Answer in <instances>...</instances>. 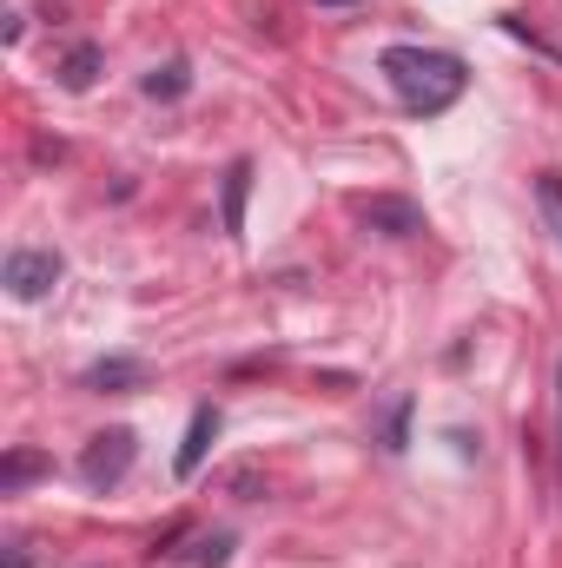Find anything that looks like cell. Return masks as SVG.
<instances>
[{
  "label": "cell",
  "instance_id": "2",
  "mask_svg": "<svg viewBox=\"0 0 562 568\" xmlns=\"http://www.w3.org/2000/svg\"><path fill=\"white\" fill-rule=\"evenodd\" d=\"M133 456H140V436H133V429H100V436L80 449V483H87V489H113V483L133 469Z\"/></svg>",
  "mask_w": 562,
  "mask_h": 568
},
{
  "label": "cell",
  "instance_id": "10",
  "mask_svg": "<svg viewBox=\"0 0 562 568\" xmlns=\"http://www.w3.org/2000/svg\"><path fill=\"white\" fill-rule=\"evenodd\" d=\"M536 205H543V225L562 245V172H536Z\"/></svg>",
  "mask_w": 562,
  "mask_h": 568
},
{
  "label": "cell",
  "instance_id": "12",
  "mask_svg": "<svg viewBox=\"0 0 562 568\" xmlns=\"http://www.w3.org/2000/svg\"><path fill=\"white\" fill-rule=\"evenodd\" d=\"M384 449L398 456V449H411V397H398L391 404V417H384Z\"/></svg>",
  "mask_w": 562,
  "mask_h": 568
},
{
  "label": "cell",
  "instance_id": "14",
  "mask_svg": "<svg viewBox=\"0 0 562 568\" xmlns=\"http://www.w3.org/2000/svg\"><path fill=\"white\" fill-rule=\"evenodd\" d=\"M556 463H562V364H556Z\"/></svg>",
  "mask_w": 562,
  "mask_h": 568
},
{
  "label": "cell",
  "instance_id": "3",
  "mask_svg": "<svg viewBox=\"0 0 562 568\" xmlns=\"http://www.w3.org/2000/svg\"><path fill=\"white\" fill-rule=\"evenodd\" d=\"M60 252H7V265H0V284H7V297H20V304H40L53 284H60Z\"/></svg>",
  "mask_w": 562,
  "mask_h": 568
},
{
  "label": "cell",
  "instance_id": "11",
  "mask_svg": "<svg viewBox=\"0 0 562 568\" xmlns=\"http://www.w3.org/2000/svg\"><path fill=\"white\" fill-rule=\"evenodd\" d=\"M47 469V456H33V449H13L7 463H0V489H20V483H33Z\"/></svg>",
  "mask_w": 562,
  "mask_h": 568
},
{
  "label": "cell",
  "instance_id": "16",
  "mask_svg": "<svg viewBox=\"0 0 562 568\" xmlns=\"http://www.w3.org/2000/svg\"><path fill=\"white\" fill-rule=\"evenodd\" d=\"M324 7H344V0H324Z\"/></svg>",
  "mask_w": 562,
  "mask_h": 568
},
{
  "label": "cell",
  "instance_id": "7",
  "mask_svg": "<svg viewBox=\"0 0 562 568\" xmlns=\"http://www.w3.org/2000/svg\"><path fill=\"white\" fill-rule=\"evenodd\" d=\"M145 377H152V371H145L140 357H100V364H87L80 384H87V390H145Z\"/></svg>",
  "mask_w": 562,
  "mask_h": 568
},
{
  "label": "cell",
  "instance_id": "15",
  "mask_svg": "<svg viewBox=\"0 0 562 568\" xmlns=\"http://www.w3.org/2000/svg\"><path fill=\"white\" fill-rule=\"evenodd\" d=\"M7 568H27V542H7Z\"/></svg>",
  "mask_w": 562,
  "mask_h": 568
},
{
  "label": "cell",
  "instance_id": "13",
  "mask_svg": "<svg viewBox=\"0 0 562 568\" xmlns=\"http://www.w3.org/2000/svg\"><path fill=\"white\" fill-rule=\"evenodd\" d=\"M232 562V536L219 529V536H199V549H192V568H225Z\"/></svg>",
  "mask_w": 562,
  "mask_h": 568
},
{
  "label": "cell",
  "instance_id": "8",
  "mask_svg": "<svg viewBox=\"0 0 562 568\" xmlns=\"http://www.w3.org/2000/svg\"><path fill=\"white\" fill-rule=\"evenodd\" d=\"M185 87H192V67H185V60H165V67H152L140 80L145 100H185Z\"/></svg>",
  "mask_w": 562,
  "mask_h": 568
},
{
  "label": "cell",
  "instance_id": "9",
  "mask_svg": "<svg viewBox=\"0 0 562 568\" xmlns=\"http://www.w3.org/2000/svg\"><path fill=\"white\" fill-rule=\"evenodd\" d=\"M93 73H100V47H93V40H80V47L60 60V87H67V93H87V87H93Z\"/></svg>",
  "mask_w": 562,
  "mask_h": 568
},
{
  "label": "cell",
  "instance_id": "5",
  "mask_svg": "<svg viewBox=\"0 0 562 568\" xmlns=\"http://www.w3.org/2000/svg\"><path fill=\"white\" fill-rule=\"evenodd\" d=\"M219 429H225L219 404H199V410H192V424H185V443H179V456H172L179 483H192V476H199V463H205V449L219 443Z\"/></svg>",
  "mask_w": 562,
  "mask_h": 568
},
{
  "label": "cell",
  "instance_id": "4",
  "mask_svg": "<svg viewBox=\"0 0 562 568\" xmlns=\"http://www.w3.org/2000/svg\"><path fill=\"white\" fill-rule=\"evenodd\" d=\"M358 225H371L378 239H418L423 205L418 199H398V192H378V199H358Z\"/></svg>",
  "mask_w": 562,
  "mask_h": 568
},
{
  "label": "cell",
  "instance_id": "6",
  "mask_svg": "<svg viewBox=\"0 0 562 568\" xmlns=\"http://www.w3.org/2000/svg\"><path fill=\"white\" fill-rule=\"evenodd\" d=\"M245 199H252V159H232L225 185H219V225H225V239H245Z\"/></svg>",
  "mask_w": 562,
  "mask_h": 568
},
{
  "label": "cell",
  "instance_id": "1",
  "mask_svg": "<svg viewBox=\"0 0 562 568\" xmlns=\"http://www.w3.org/2000/svg\"><path fill=\"white\" fill-rule=\"evenodd\" d=\"M378 73L391 80V93L404 100V113H423V120L443 113V106H456L463 87H470V67L456 53H443V47H384Z\"/></svg>",
  "mask_w": 562,
  "mask_h": 568
}]
</instances>
